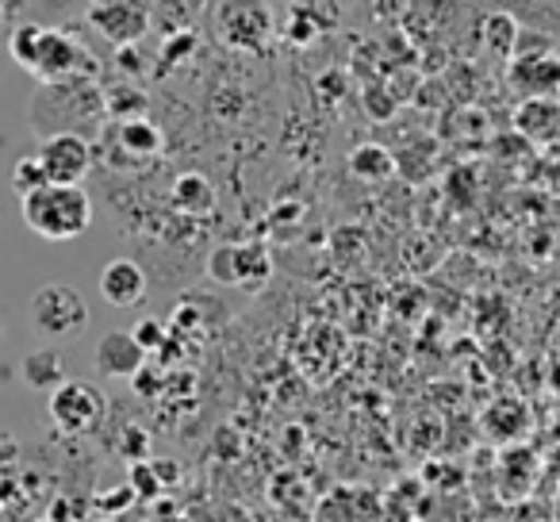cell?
I'll list each match as a JSON object with an SVG mask.
<instances>
[{
    "label": "cell",
    "instance_id": "obj_1",
    "mask_svg": "<svg viewBox=\"0 0 560 522\" xmlns=\"http://www.w3.org/2000/svg\"><path fill=\"white\" fill-rule=\"evenodd\" d=\"M104 119V89L93 81H62V85H43L35 96L32 124L43 139L50 135H81L89 124Z\"/></svg>",
    "mask_w": 560,
    "mask_h": 522
},
{
    "label": "cell",
    "instance_id": "obj_2",
    "mask_svg": "<svg viewBox=\"0 0 560 522\" xmlns=\"http://www.w3.org/2000/svg\"><path fill=\"white\" fill-rule=\"evenodd\" d=\"M20 216L39 239L70 242L81 239L93 223V196L81 185H47L43 193L20 200Z\"/></svg>",
    "mask_w": 560,
    "mask_h": 522
},
{
    "label": "cell",
    "instance_id": "obj_3",
    "mask_svg": "<svg viewBox=\"0 0 560 522\" xmlns=\"http://www.w3.org/2000/svg\"><path fill=\"white\" fill-rule=\"evenodd\" d=\"M27 315L47 338H73L89 327V304L73 285H43L27 304Z\"/></svg>",
    "mask_w": 560,
    "mask_h": 522
},
{
    "label": "cell",
    "instance_id": "obj_4",
    "mask_svg": "<svg viewBox=\"0 0 560 522\" xmlns=\"http://www.w3.org/2000/svg\"><path fill=\"white\" fill-rule=\"evenodd\" d=\"M165 150V135L150 119H131V124L101 127V154L116 170H147Z\"/></svg>",
    "mask_w": 560,
    "mask_h": 522
},
{
    "label": "cell",
    "instance_id": "obj_5",
    "mask_svg": "<svg viewBox=\"0 0 560 522\" xmlns=\"http://www.w3.org/2000/svg\"><path fill=\"white\" fill-rule=\"evenodd\" d=\"M208 277L215 285H226V289L257 292L272 277V262L265 254V246H257V242H226V246L211 250Z\"/></svg>",
    "mask_w": 560,
    "mask_h": 522
},
{
    "label": "cell",
    "instance_id": "obj_6",
    "mask_svg": "<svg viewBox=\"0 0 560 522\" xmlns=\"http://www.w3.org/2000/svg\"><path fill=\"white\" fill-rule=\"evenodd\" d=\"M104 407H108V399H104V392L96 388V384L66 381L58 392H50L47 411H50V422H55L62 434L78 438V434H89V430L101 427Z\"/></svg>",
    "mask_w": 560,
    "mask_h": 522
},
{
    "label": "cell",
    "instance_id": "obj_7",
    "mask_svg": "<svg viewBox=\"0 0 560 522\" xmlns=\"http://www.w3.org/2000/svg\"><path fill=\"white\" fill-rule=\"evenodd\" d=\"M35 158L47 170L50 185H81L89 177V170H93L96 150L85 135H50V139L39 142Z\"/></svg>",
    "mask_w": 560,
    "mask_h": 522
},
{
    "label": "cell",
    "instance_id": "obj_8",
    "mask_svg": "<svg viewBox=\"0 0 560 522\" xmlns=\"http://www.w3.org/2000/svg\"><path fill=\"white\" fill-rule=\"evenodd\" d=\"M89 24L116 43L119 50L139 47V39L150 32V9L147 4H131V0H112V4H93L89 9Z\"/></svg>",
    "mask_w": 560,
    "mask_h": 522
},
{
    "label": "cell",
    "instance_id": "obj_9",
    "mask_svg": "<svg viewBox=\"0 0 560 522\" xmlns=\"http://www.w3.org/2000/svg\"><path fill=\"white\" fill-rule=\"evenodd\" d=\"M150 353L135 343L131 330H108V335L96 343L93 353V369L104 381H139L147 373Z\"/></svg>",
    "mask_w": 560,
    "mask_h": 522
},
{
    "label": "cell",
    "instance_id": "obj_10",
    "mask_svg": "<svg viewBox=\"0 0 560 522\" xmlns=\"http://www.w3.org/2000/svg\"><path fill=\"white\" fill-rule=\"evenodd\" d=\"M147 292H150V281H147V274H142L139 262H131V257H116V262L104 266L101 297L108 300L112 308H119V312L139 308L142 300H147Z\"/></svg>",
    "mask_w": 560,
    "mask_h": 522
},
{
    "label": "cell",
    "instance_id": "obj_11",
    "mask_svg": "<svg viewBox=\"0 0 560 522\" xmlns=\"http://www.w3.org/2000/svg\"><path fill=\"white\" fill-rule=\"evenodd\" d=\"M219 32L234 47H261V39L269 35V12L261 4H223Z\"/></svg>",
    "mask_w": 560,
    "mask_h": 522
},
{
    "label": "cell",
    "instance_id": "obj_12",
    "mask_svg": "<svg viewBox=\"0 0 560 522\" xmlns=\"http://www.w3.org/2000/svg\"><path fill=\"white\" fill-rule=\"evenodd\" d=\"M514 89L522 93V101H557L560 93V58L545 55L534 62H514L511 70Z\"/></svg>",
    "mask_w": 560,
    "mask_h": 522
},
{
    "label": "cell",
    "instance_id": "obj_13",
    "mask_svg": "<svg viewBox=\"0 0 560 522\" xmlns=\"http://www.w3.org/2000/svg\"><path fill=\"white\" fill-rule=\"evenodd\" d=\"M20 376L27 381V388L35 392H58L66 384V358L55 346H39L20 361Z\"/></svg>",
    "mask_w": 560,
    "mask_h": 522
},
{
    "label": "cell",
    "instance_id": "obj_14",
    "mask_svg": "<svg viewBox=\"0 0 560 522\" xmlns=\"http://www.w3.org/2000/svg\"><path fill=\"white\" fill-rule=\"evenodd\" d=\"M173 208L185 216H208L215 208V188L203 173H180L173 181Z\"/></svg>",
    "mask_w": 560,
    "mask_h": 522
},
{
    "label": "cell",
    "instance_id": "obj_15",
    "mask_svg": "<svg viewBox=\"0 0 560 522\" xmlns=\"http://www.w3.org/2000/svg\"><path fill=\"white\" fill-rule=\"evenodd\" d=\"M104 116L112 124H131V119H147V93L131 81H116L104 89Z\"/></svg>",
    "mask_w": 560,
    "mask_h": 522
},
{
    "label": "cell",
    "instance_id": "obj_16",
    "mask_svg": "<svg viewBox=\"0 0 560 522\" xmlns=\"http://www.w3.org/2000/svg\"><path fill=\"white\" fill-rule=\"evenodd\" d=\"M350 173L358 181H388L396 173V154L384 142H361L350 150Z\"/></svg>",
    "mask_w": 560,
    "mask_h": 522
},
{
    "label": "cell",
    "instance_id": "obj_17",
    "mask_svg": "<svg viewBox=\"0 0 560 522\" xmlns=\"http://www.w3.org/2000/svg\"><path fill=\"white\" fill-rule=\"evenodd\" d=\"M514 127L526 135H552L560 127V104L557 101H522L514 112Z\"/></svg>",
    "mask_w": 560,
    "mask_h": 522
},
{
    "label": "cell",
    "instance_id": "obj_18",
    "mask_svg": "<svg viewBox=\"0 0 560 522\" xmlns=\"http://www.w3.org/2000/svg\"><path fill=\"white\" fill-rule=\"evenodd\" d=\"M480 35H483V43H488V50H495V55H514V43H518L522 27L511 12H488L480 24Z\"/></svg>",
    "mask_w": 560,
    "mask_h": 522
},
{
    "label": "cell",
    "instance_id": "obj_19",
    "mask_svg": "<svg viewBox=\"0 0 560 522\" xmlns=\"http://www.w3.org/2000/svg\"><path fill=\"white\" fill-rule=\"evenodd\" d=\"M12 193L20 196V200H27V196H35V193H43V188L50 185V177H47V170H43V162L35 154H24L16 165H12Z\"/></svg>",
    "mask_w": 560,
    "mask_h": 522
},
{
    "label": "cell",
    "instance_id": "obj_20",
    "mask_svg": "<svg viewBox=\"0 0 560 522\" xmlns=\"http://www.w3.org/2000/svg\"><path fill=\"white\" fill-rule=\"evenodd\" d=\"M39 35H43V24H20L9 39V55L16 66L32 70V58H35V47H39Z\"/></svg>",
    "mask_w": 560,
    "mask_h": 522
},
{
    "label": "cell",
    "instance_id": "obj_21",
    "mask_svg": "<svg viewBox=\"0 0 560 522\" xmlns=\"http://www.w3.org/2000/svg\"><path fill=\"white\" fill-rule=\"evenodd\" d=\"M127 488L135 491V499H158L165 491L150 461H139V465H131V473H127Z\"/></svg>",
    "mask_w": 560,
    "mask_h": 522
},
{
    "label": "cell",
    "instance_id": "obj_22",
    "mask_svg": "<svg viewBox=\"0 0 560 522\" xmlns=\"http://www.w3.org/2000/svg\"><path fill=\"white\" fill-rule=\"evenodd\" d=\"M552 55V39L541 32H522L518 43H514V62H534V58H545Z\"/></svg>",
    "mask_w": 560,
    "mask_h": 522
},
{
    "label": "cell",
    "instance_id": "obj_23",
    "mask_svg": "<svg viewBox=\"0 0 560 522\" xmlns=\"http://www.w3.org/2000/svg\"><path fill=\"white\" fill-rule=\"evenodd\" d=\"M119 453H124V457L131 461V465H139V461H150V434L139 427V422H131V427L124 430Z\"/></svg>",
    "mask_w": 560,
    "mask_h": 522
},
{
    "label": "cell",
    "instance_id": "obj_24",
    "mask_svg": "<svg viewBox=\"0 0 560 522\" xmlns=\"http://www.w3.org/2000/svg\"><path fill=\"white\" fill-rule=\"evenodd\" d=\"M196 50V35L192 32H173L162 47V66H173L177 58H188Z\"/></svg>",
    "mask_w": 560,
    "mask_h": 522
},
{
    "label": "cell",
    "instance_id": "obj_25",
    "mask_svg": "<svg viewBox=\"0 0 560 522\" xmlns=\"http://www.w3.org/2000/svg\"><path fill=\"white\" fill-rule=\"evenodd\" d=\"M135 335V343L142 346L147 353H154V350H162L165 346V323H158V320H142L139 327L131 330Z\"/></svg>",
    "mask_w": 560,
    "mask_h": 522
},
{
    "label": "cell",
    "instance_id": "obj_26",
    "mask_svg": "<svg viewBox=\"0 0 560 522\" xmlns=\"http://www.w3.org/2000/svg\"><path fill=\"white\" fill-rule=\"evenodd\" d=\"M50 522H89L85 503L73 499V496H62L55 507H50Z\"/></svg>",
    "mask_w": 560,
    "mask_h": 522
},
{
    "label": "cell",
    "instance_id": "obj_27",
    "mask_svg": "<svg viewBox=\"0 0 560 522\" xmlns=\"http://www.w3.org/2000/svg\"><path fill=\"white\" fill-rule=\"evenodd\" d=\"M135 503V491L127 488H112V491H104V496H96V511H104V514H112V511H127V507Z\"/></svg>",
    "mask_w": 560,
    "mask_h": 522
},
{
    "label": "cell",
    "instance_id": "obj_28",
    "mask_svg": "<svg viewBox=\"0 0 560 522\" xmlns=\"http://www.w3.org/2000/svg\"><path fill=\"white\" fill-rule=\"evenodd\" d=\"M150 465H154L158 480H162V488L170 491L173 484H180V465L173 457H150Z\"/></svg>",
    "mask_w": 560,
    "mask_h": 522
},
{
    "label": "cell",
    "instance_id": "obj_29",
    "mask_svg": "<svg viewBox=\"0 0 560 522\" xmlns=\"http://www.w3.org/2000/svg\"><path fill=\"white\" fill-rule=\"evenodd\" d=\"M0 338H4V315H0Z\"/></svg>",
    "mask_w": 560,
    "mask_h": 522
}]
</instances>
